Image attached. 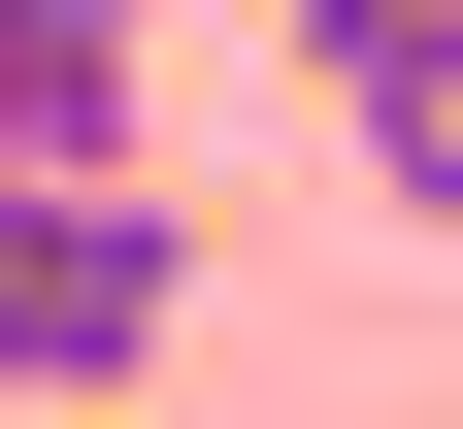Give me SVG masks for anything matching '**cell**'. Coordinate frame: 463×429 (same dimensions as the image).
Instances as JSON below:
<instances>
[{"label": "cell", "mask_w": 463, "mask_h": 429, "mask_svg": "<svg viewBox=\"0 0 463 429\" xmlns=\"http://www.w3.org/2000/svg\"><path fill=\"white\" fill-rule=\"evenodd\" d=\"M165 331H199V199H165V165H67V199H0V429L165 396Z\"/></svg>", "instance_id": "6da1fadb"}, {"label": "cell", "mask_w": 463, "mask_h": 429, "mask_svg": "<svg viewBox=\"0 0 463 429\" xmlns=\"http://www.w3.org/2000/svg\"><path fill=\"white\" fill-rule=\"evenodd\" d=\"M265 33H298V67H364V33H397V0H265Z\"/></svg>", "instance_id": "277c9868"}, {"label": "cell", "mask_w": 463, "mask_h": 429, "mask_svg": "<svg viewBox=\"0 0 463 429\" xmlns=\"http://www.w3.org/2000/svg\"><path fill=\"white\" fill-rule=\"evenodd\" d=\"M331 133H364V199H397V231H463V0H397L364 67H331Z\"/></svg>", "instance_id": "7a4b0ae2"}, {"label": "cell", "mask_w": 463, "mask_h": 429, "mask_svg": "<svg viewBox=\"0 0 463 429\" xmlns=\"http://www.w3.org/2000/svg\"><path fill=\"white\" fill-rule=\"evenodd\" d=\"M0 33H33V67H165V0H0Z\"/></svg>", "instance_id": "3957f363"}]
</instances>
